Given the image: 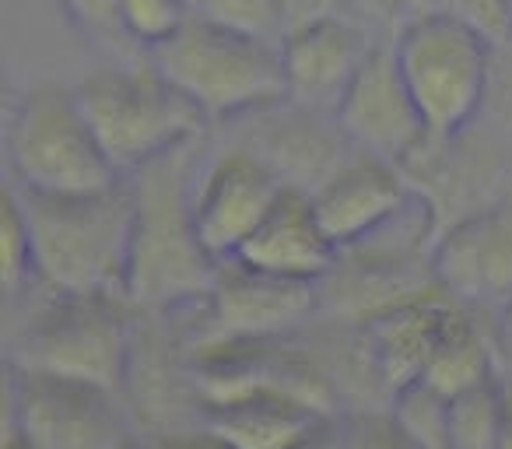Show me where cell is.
Masks as SVG:
<instances>
[{
    "instance_id": "obj_18",
    "label": "cell",
    "mask_w": 512,
    "mask_h": 449,
    "mask_svg": "<svg viewBox=\"0 0 512 449\" xmlns=\"http://www.w3.org/2000/svg\"><path fill=\"white\" fill-rule=\"evenodd\" d=\"M288 106H292V116L271 123L264 130V144L253 151L267 158L288 186L313 193L337 165H344L355 155V148L344 137L341 123L334 130L323 127L330 113H313V109H302L295 102H288Z\"/></svg>"
},
{
    "instance_id": "obj_6",
    "label": "cell",
    "mask_w": 512,
    "mask_h": 449,
    "mask_svg": "<svg viewBox=\"0 0 512 449\" xmlns=\"http://www.w3.org/2000/svg\"><path fill=\"white\" fill-rule=\"evenodd\" d=\"M8 165L25 193H95L123 179L78 92L64 85H36L18 95L8 116Z\"/></svg>"
},
{
    "instance_id": "obj_26",
    "label": "cell",
    "mask_w": 512,
    "mask_h": 449,
    "mask_svg": "<svg viewBox=\"0 0 512 449\" xmlns=\"http://www.w3.org/2000/svg\"><path fill=\"white\" fill-rule=\"evenodd\" d=\"M351 449H421L397 421V414H355L348 418Z\"/></svg>"
},
{
    "instance_id": "obj_2",
    "label": "cell",
    "mask_w": 512,
    "mask_h": 449,
    "mask_svg": "<svg viewBox=\"0 0 512 449\" xmlns=\"http://www.w3.org/2000/svg\"><path fill=\"white\" fill-rule=\"evenodd\" d=\"M190 158L193 144H186L127 176L134 190L127 302L151 313L204 302L221 267L193 221Z\"/></svg>"
},
{
    "instance_id": "obj_5",
    "label": "cell",
    "mask_w": 512,
    "mask_h": 449,
    "mask_svg": "<svg viewBox=\"0 0 512 449\" xmlns=\"http://www.w3.org/2000/svg\"><path fill=\"white\" fill-rule=\"evenodd\" d=\"M78 102L120 176L197 144L207 120L155 64L102 67L78 88Z\"/></svg>"
},
{
    "instance_id": "obj_24",
    "label": "cell",
    "mask_w": 512,
    "mask_h": 449,
    "mask_svg": "<svg viewBox=\"0 0 512 449\" xmlns=\"http://www.w3.org/2000/svg\"><path fill=\"white\" fill-rule=\"evenodd\" d=\"M193 8H197L200 18H207L214 25H225V29L274 39V43H281V36H285L278 0H193Z\"/></svg>"
},
{
    "instance_id": "obj_15",
    "label": "cell",
    "mask_w": 512,
    "mask_h": 449,
    "mask_svg": "<svg viewBox=\"0 0 512 449\" xmlns=\"http://www.w3.org/2000/svg\"><path fill=\"white\" fill-rule=\"evenodd\" d=\"M337 257H341V246L323 229L313 197L288 186L232 260L249 271L271 274V278L320 285L334 274Z\"/></svg>"
},
{
    "instance_id": "obj_3",
    "label": "cell",
    "mask_w": 512,
    "mask_h": 449,
    "mask_svg": "<svg viewBox=\"0 0 512 449\" xmlns=\"http://www.w3.org/2000/svg\"><path fill=\"white\" fill-rule=\"evenodd\" d=\"M151 64L207 116L271 113L288 102L281 43L225 29L193 15L169 43L151 50Z\"/></svg>"
},
{
    "instance_id": "obj_32",
    "label": "cell",
    "mask_w": 512,
    "mask_h": 449,
    "mask_svg": "<svg viewBox=\"0 0 512 449\" xmlns=\"http://www.w3.org/2000/svg\"><path fill=\"white\" fill-rule=\"evenodd\" d=\"M442 0H397V8L404 11V18L411 15H425V11H439Z\"/></svg>"
},
{
    "instance_id": "obj_8",
    "label": "cell",
    "mask_w": 512,
    "mask_h": 449,
    "mask_svg": "<svg viewBox=\"0 0 512 449\" xmlns=\"http://www.w3.org/2000/svg\"><path fill=\"white\" fill-rule=\"evenodd\" d=\"M8 435L36 449H134L137 428L123 390L8 365Z\"/></svg>"
},
{
    "instance_id": "obj_7",
    "label": "cell",
    "mask_w": 512,
    "mask_h": 449,
    "mask_svg": "<svg viewBox=\"0 0 512 449\" xmlns=\"http://www.w3.org/2000/svg\"><path fill=\"white\" fill-rule=\"evenodd\" d=\"M123 302L106 295H53L22 330L11 365L127 390L137 341Z\"/></svg>"
},
{
    "instance_id": "obj_4",
    "label": "cell",
    "mask_w": 512,
    "mask_h": 449,
    "mask_svg": "<svg viewBox=\"0 0 512 449\" xmlns=\"http://www.w3.org/2000/svg\"><path fill=\"white\" fill-rule=\"evenodd\" d=\"M393 50L425 120L428 144L467 134L488 106L495 46L439 8L404 18Z\"/></svg>"
},
{
    "instance_id": "obj_31",
    "label": "cell",
    "mask_w": 512,
    "mask_h": 449,
    "mask_svg": "<svg viewBox=\"0 0 512 449\" xmlns=\"http://www.w3.org/2000/svg\"><path fill=\"white\" fill-rule=\"evenodd\" d=\"M495 348H498V362L512 372V302L495 320Z\"/></svg>"
},
{
    "instance_id": "obj_36",
    "label": "cell",
    "mask_w": 512,
    "mask_h": 449,
    "mask_svg": "<svg viewBox=\"0 0 512 449\" xmlns=\"http://www.w3.org/2000/svg\"><path fill=\"white\" fill-rule=\"evenodd\" d=\"M509 11H512V0H509Z\"/></svg>"
},
{
    "instance_id": "obj_28",
    "label": "cell",
    "mask_w": 512,
    "mask_h": 449,
    "mask_svg": "<svg viewBox=\"0 0 512 449\" xmlns=\"http://www.w3.org/2000/svg\"><path fill=\"white\" fill-rule=\"evenodd\" d=\"M348 4L351 0H278L281 29L288 36V32L302 29V25L323 22V18H334V15H348Z\"/></svg>"
},
{
    "instance_id": "obj_25",
    "label": "cell",
    "mask_w": 512,
    "mask_h": 449,
    "mask_svg": "<svg viewBox=\"0 0 512 449\" xmlns=\"http://www.w3.org/2000/svg\"><path fill=\"white\" fill-rule=\"evenodd\" d=\"M442 11L460 18L474 32H481L495 50H512V11L509 0H442Z\"/></svg>"
},
{
    "instance_id": "obj_17",
    "label": "cell",
    "mask_w": 512,
    "mask_h": 449,
    "mask_svg": "<svg viewBox=\"0 0 512 449\" xmlns=\"http://www.w3.org/2000/svg\"><path fill=\"white\" fill-rule=\"evenodd\" d=\"M330 414V407L316 404L306 393L271 383L207 404L204 425L232 449H292Z\"/></svg>"
},
{
    "instance_id": "obj_16",
    "label": "cell",
    "mask_w": 512,
    "mask_h": 449,
    "mask_svg": "<svg viewBox=\"0 0 512 449\" xmlns=\"http://www.w3.org/2000/svg\"><path fill=\"white\" fill-rule=\"evenodd\" d=\"M449 309H453V299L439 288V292H421L404 302H393L369 320L365 358L390 397L421 383Z\"/></svg>"
},
{
    "instance_id": "obj_23",
    "label": "cell",
    "mask_w": 512,
    "mask_h": 449,
    "mask_svg": "<svg viewBox=\"0 0 512 449\" xmlns=\"http://www.w3.org/2000/svg\"><path fill=\"white\" fill-rule=\"evenodd\" d=\"M190 8L193 0H120L123 36L155 50L190 22Z\"/></svg>"
},
{
    "instance_id": "obj_20",
    "label": "cell",
    "mask_w": 512,
    "mask_h": 449,
    "mask_svg": "<svg viewBox=\"0 0 512 449\" xmlns=\"http://www.w3.org/2000/svg\"><path fill=\"white\" fill-rule=\"evenodd\" d=\"M505 386L498 379L449 397V449H498Z\"/></svg>"
},
{
    "instance_id": "obj_11",
    "label": "cell",
    "mask_w": 512,
    "mask_h": 449,
    "mask_svg": "<svg viewBox=\"0 0 512 449\" xmlns=\"http://www.w3.org/2000/svg\"><path fill=\"white\" fill-rule=\"evenodd\" d=\"M285 190L288 183L278 169L253 148H235L214 158L204 179L193 186V221L207 253L218 264L232 260Z\"/></svg>"
},
{
    "instance_id": "obj_12",
    "label": "cell",
    "mask_w": 512,
    "mask_h": 449,
    "mask_svg": "<svg viewBox=\"0 0 512 449\" xmlns=\"http://www.w3.org/2000/svg\"><path fill=\"white\" fill-rule=\"evenodd\" d=\"M320 285L285 281L225 260L218 267L207 306V348L214 344H260L281 337L320 306Z\"/></svg>"
},
{
    "instance_id": "obj_19",
    "label": "cell",
    "mask_w": 512,
    "mask_h": 449,
    "mask_svg": "<svg viewBox=\"0 0 512 449\" xmlns=\"http://www.w3.org/2000/svg\"><path fill=\"white\" fill-rule=\"evenodd\" d=\"M488 379H498L495 337L484 334V327L474 320V313L467 306L453 302L439 337H435L432 358H428L421 383L439 390L442 397H456V393L474 390V386L488 383Z\"/></svg>"
},
{
    "instance_id": "obj_27",
    "label": "cell",
    "mask_w": 512,
    "mask_h": 449,
    "mask_svg": "<svg viewBox=\"0 0 512 449\" xmlns=\"http://www.w3.org/2000/svg\"><path fill=\"white\" fill-rule=\"evenodd\" d=\"M60 8L67 11V18L81 32H92V36H123L120 0H60Z\"/></svg>"
},
{
    "instance_id": "obj_10",
    "label": "cell",
    "mask_w": 512,
    "mask_h": 449,
    "mask_svg": "<svg viewBox=\"0 0 512 449\" xmlns=\"http://www.w3.org/2000/svg\"><path fill=\"white\" fill-rule=\"evenodd\" d=\"M432 278L467 309L502 313L512 302V197L463 214L439 229Z\"/></svg>"
},
{
    "instance_id": "obj_1",
    "label": "cell",
    "mask_w": 512,
    "mask_h": 449,
    "mask_svg": "<svg viewBox=\"0 0 512 449\" xmlns=\"http://www.w3.org/2000/svg\"><path fill=\"white\" fill-rule=\"evenodd\" d=\"M18 193L32 229V271L46 292L127 299L134 246L127 176L95 193Z\"/></svg>"
},
{
    "instance_id": "obj_13",
    "label": "cell",
    "mask_w": 512,
    "mask_h": 449,
    "mask_svg": "<svg viewBox=\"0 0 512 449\" xmlns=\"http://www.w3.org/2000/svg\"><path fill=\"white\" fill-rule=\"evenodd\" d=\"M309 197L341 253L386 232L414 204L411 183L404 179L400 165L372 158L365 151H355L348 162L337 165Z\"/></svg>"
},
{
    "instance_id": "obj_29",
    "label": "cell",
    "mask_w": 512,
    "mask_h": 449,
    "mask_svg": "<svg viewBox=\"0 0 512 449\" xmlns=\"http://www.w3.org/2000/svg\"><path fill=\"white\" fill-rule=\"evenodd\" d=\"M144 449H232L218 432L207 425L200 428H176V432H162L155 439L144 442Z\"/></svg>"
},
{
    "instance_id": "obj_21",
    "label": "cell",
    "mask_w": 512,
    "mask_h": 449,
    "mask_svg": "<svg viewBox=\"0 0 512 449\" xmlns=\"http://www.w3.org/2000/svg\"><path fill=\"white\" fill-rule=\"evenodd\" d=\"M29 278L36 281L29 214H25L22 193L8 186L4 200H0V281H4V292L18 295Z\"/></svg>"
},
{
    "instance_id": "obj_9",
    "label": "cell",
    "mask_w": 512,
    "mask_h": 449,
    "mask_svg": "<svg viewBox=\"0 0 512 449\" xmlns=\"http://www.w3.org/2000/svg\"><path fill=\"white\" fill-rule=\"evenodd\" d=\"M334 120L341 123L344 137L355 151L383 158L400 169L428 148L425 120H421L418 102L400 74L397 50L383 39H376V46L369 50L362 71L337 106Z\"/></svg>"
},
{
    "instance_id": "obj_33",
    "label": "cell",
    "mask_w": 512,
    "mask_h": 449,
    "mask_svg": "<svg viewBox=\"0 0 512 449\" xmlns=\"http://www.w3.org/2000/svg\"><path fill=\"white\" fill-rule=\"evenodd\" d=\"M498 449H512V393L505 390V418L502 432H498Z\"/></svg>"
},
{
    "instance_id": "obj_34",
    "label": "cell",
    "mask_w": 512,
    "mask_h": 449,
    "mask_svg": "<svg viewBox=\"0 0 512 449\" xmlns=\"http://www.w3.org/2000/svg\"><path fill=\"white\" fill-rule=\"evenodd\" d=\"M4 449H36L29 439H22V435H4Z\"/></svg>"
},
{
    "instance_id": "obj_35",
    "label": "cell",
    "mask_w": 512,
    "mask_h": 449,
    "mask_svg": "<svg viewBox=\"0 0 512 449\" xmlns=\"http://www.w3.org/2000/svg\"><path fill=\"white\" fill-rule=\"evenodd\" d=\"M134 449H144V446H141V442H137V446H134Z\"/></svg>"
},
{
    "instance_id": "obj_14",
    "label": "cell",
    "mask_w": 512,
    "mask_h": 449,
    "mask_svg": "<svg viewBox=\"0 0 512 449\" xmlns=\"http://www.w3.org/2000/svg\"><path fill=\"white\" fill-rule=\"evenodd\" d=\"M372 46L376 43L351 15H334L288 32L281 39L288 102L334 116Z\"/></svg>"
},
{
    "instance_id": "obj_30",
    "label": "cell",
    "mask_w": 512,
    "mask_h": 449,
    "mask_svg": "<svg viewBox=\"0 0 512 449\" xmlns=\"http://www.w3.org/2000/svg\"><path fill=\"white\" fill-rule=\"evenodd\" d=\"M292 449H351L348 418H337V414H330V418H323L313 432L302 435Z\"/></svg>"
},
{
    "instance_id": "obj_22",
    "label": "cell",
    "mask_w": 512,
    "mask_h": 449,
    "mask_svg": "<svg viewBox=\"0 0 512 449\" xmlns=\"http://www.w3.org/2000/svg\"><path fill=\"white\" fill-rule=\"evenodd\" d=\"M393 414L421 449H449V397L428 383L393 393Z\"/></svg>"
}]
</instances>
